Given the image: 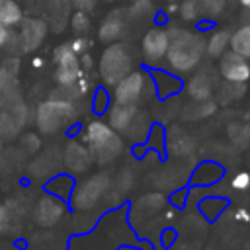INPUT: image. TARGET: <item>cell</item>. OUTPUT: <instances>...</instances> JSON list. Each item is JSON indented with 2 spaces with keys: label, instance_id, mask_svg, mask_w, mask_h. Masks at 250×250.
Wrapping results in <instances>:
<instances>
[{
  "label": "cell",
  "instance_id": "1",
  "mask_svg": "<svg viewBox=\"0 0 250 250\" xmlns=\"http://www.w3.org/2000/svg\"><path fill=\"white\" fill-rule=\"evenodd\" d=\"M168 35H170V45L164 57L168 61V66L178 74L191 72L205 55L203 35L188 29H170Z\"/></svg>",
  "mask_w": 250,
  "mask_h": 250
},
{
  "label": "cell",
  "instance_id": "21",
  "mask_svg": "<svg viewBox=\"0 0 250 250\" xmlns=\"http://www.w3.org/2000/svg\"><path fill=\"white\" fill-rule=\"evenodd\" d=\"M148 127H150V121H148L146 113H139V111H137L135 117H133V121L129 123V127H127L123 133H127V137H129L133 143H139V141H143V139L146 137Z\"/></svg>",
  "mask_w": 250,
  "mask_h": 250
},
{
  "label": "cell",
  "instance_id": "29",
  "mask_svg": "<svg viewBox=\"0 0 250 250\" xmlns=\"http://www.w3.org/2000/svg\"><path fill=\"white\" fill-rule=\"evenodd\" d=\"M68 47H70L76 55H82V53L86 51V47H88V41H86V39H82V37H76L74 41H70V43H68Z\"/></svg>",
  "mask_w": 250,
  "mask_h": 250
},
{
  "label": "cell",
  "instance_id": "39",
  "mask_svg": "<svg viewBox=\"0 0 250 250\" xmlns=\"http://www.w3.org/2000/svg\"><path fill=\"white\" fill-rule=\"evenodd\" d=\"M0 51H2V47H0Z\"/></svg>",
  "mask_w": 250,
  "mask_h": 250
},
{
  "label": "cell",
  "instance_id": "30",
  "mask_svg": "<svg viewBox=\"0 0 250 250\" xmlns=\"http://www.w3.org/2000/svg\"><path fill=\"white\" fill-rule=\"evenodd\" d=\"M72 6H76V10H82V12H88L96 6V0H72Z\"/></svg>",
  "mask_w": 250,
  "mask_h": 250
},
{
  "label": "cell",
  "instance_id": "34",
  "mask_svg": "<svg viewBox=\"0 0 250 250\" xmlns=\"http://www.w3.org/2000/svg\"><path fill=\"white\" fill-rule=\"evenodd\" d=\"M6 225H8V213L4 211V207H0V230L6 229Z\"/></svg>",
  "mask_w": 250,
  "mask_h": 250
},
{
  "label": "cell",
  "instance_id": "11",
  "mask_svg": "<svg viewBox=\"0 0 250 250\" xmlns=\"http://www.w3.org/2000/svg\"><path fill=\"white\" fill-rule=\"evenodd\" d=\"M215 86H217V80H215L213 68H205V70L201 68L188 80V96L191 100H207L215 92Z\"/></svg>",
  "mask_w": 250,
  "mask_h": 250
},
{
  "label": "cell",
  "instance_id": "36",
  "mask_svg": "<svg viewBox=\"0 0 250 250\" xmlns=\"http://www.w3.org/2000/svg\"><path fill=\"white\" fill-rule=\"evenodd\" d=\"M33 64H35V66H41V64H43V61H41V59H33Z\"/></svg>",
  "mask_w": 250,
  "mask_h": 250
},
{
  "label": "cell",
  "instance_id": "16",
  "mask_svg": "<svg viewBox=\"0 0 250 250\" xmlns=\"http://www.w3.org/2000/svg\"><path fill=\"white\" fill-rule=\"evenodd\" d=\"M229 43H230V33L225 29H217L205 39V53L211 59H219L223 53L229 51Z\"/></svg>",
  "mask_w": 250,
  "mask_h": 250
},
{
  "label": "cell",
  "instance_id": "32",
  "mask_svg": "<svg viewBox=\"0 0 250 250\" xmlns=\"http://www.w3.org/2000/svg\"><path fill=\"white\" fill-rule=\"evenodd\" d=\"M8 86V72L4 68H0V92Z\"/></svg>",
  "mask_w": 250,
  "mask_h": 250
},
{
  "label": "cell",
  "instance_id": "13",
  "mask_svg": "<svg viewBox=\"0 0 250 250\" xmlns=\"http://www.w3.org/2000/svg\"><path fill=\"white\" fill-rule=\"evenodd\" d=\"M64 213V205L57 199V197H51V195H45L41 197V201L37 203V209H35V219L39 225L43 227H51L55 225Z\"/></svg>",
  "mask_w": 250,
  "mask_h": 250
},
{
  "label": "cell",
  "instance_id": "35",
  "mask_svg": "<svg viewBox=\"0 0 250 250\" xmlns=\"http://www.w3.org/2000/svg\"><path fill=\"white\" fill-rule=\"evenodd\" d=\"M240 4H242L246 10H250V0H240Z\"/></svg>",
  "mask_w": 250,
  "mask_h": 250
},
{
  "label": "cell",
  "instance_id": "23",
  "mask_svg": "<svg viewBox=\"0 0 250 250\" xmlns=\"http://www.w3.org/2000/svg\"><path fill=\"white\" fill-rule=\"evenodd\" d=\"M246 94V86L242 82H225L221 84L219 88V100L223 104H229V102H234L238 98H242Z\"/></svg>",
  "mask_w": 250,
  "mask_h": 250
},
{
  "label": "cell",
  "instance_id": "7",
  "mask_svg": "<svg viewBox=\"0 0 250 250\" xmlns=\"http://www.w3.org/2000/svg\"><path fill=\"white\" fill-rule=\"evenodd\" d=\"M148 86H150V84H148L145 72L131 70L127 76H123V78L115 84L113 98H115L117 104H133V105H137Z\"/></svg>",
  "mask_w": 250,
  "mask_h": 250
},
{
  "label": "cell",
  "instance_id": "2",
  "mask_svg": "<svg viewBox=\"0 0 250 250\" xmlns=\"http://www.w3.org/2000/svg\"><path fill=\"white\" fill-rule=\"evenodd\" d=\"M86 143H88V150L94 162L98 164H105L115 160L121 150H123V141L121 137L104 121H90L86 127V135H84Z\"/></svg>",
  "mask_w": 250,
  "mask_h": 250
},
{
  "label": "cell",
  "instance_id": "14",
  "mask_svg": "<svg viewBox=\"0 0 250 250\" xmlns=\"http://www.w3.org/2000/svg\"><path fill=\"white\" fill-rule=\"evenodd\" d=\"M123 29H125V18H123V14H121L119 10H113V12L107 14L105 20L102 21L98 35H100L102 41H105V43H113L115 39L121 37Z\"/></svg>",
  "mask_w": 250,
  "mask_h": 250
},
{
  "label": "cell",
  "instance_id": "12",
  "mask_svg": "<svg viewBox=\"0 0 250 250\" xmlns=\"http://www.w3.org/2000/svg\"><path fill=\"white\" fill-rule=\"evenodd\" d=\"M64 166L72 172V174H82L90 168V162H92V156H90V150L88 146H84L82 143L78 141H70L64 148Z\"/></svg>",
  "mask_w": 250,
  "mask_h": 250
},
{
  "label": "cell",
  "instance_id": "20",
  "mask_svg": "<svg viewBox=\"0 0 250 250\" xmlns=\"http://www.w3.org/2000/svg\"><path fill=\"white\" fill-rule=\"evenodd\" d=\"M72 0H49V14L55 29H62L66 23V18L70 16Z\"/></svg>",
  "mask_w": 250,
  "mask_h": 250
},
{
  "label": "cell",
  "instance_id": "37",
  "mask_svg": "<svg viewBox=\"0 0 250 250\" xmlns=\"http://www.w3.org/2000/svg\"><path fill=\"white\" fill-rule=\"evenodd\" d=\"M133 2H146V0H133Z\"/></svg>",
  "mask_w": 250,
  "mask_h": 250
},
{
  "label": "cell",
  "instance_id": "17",
  "mask_svg": "<svg viewBox=\"0 0 250 250\" xmlns=\"http://www.w3.org/2000/svg\"><path fill=\"white\" fill-rule=\"evenodd\" d=\"M215 111H217V104L211 98H207V100H193V102H189L184 107V117L191 119V121H197V119L213 115Z\"/></svg>",
  "mask_w": 250,
  "mask_h": 250
},
{
  "label": "cell",
  "instance_id": "3",
  "mask_svg": "<svg viewBox=\"0 0 250 250\" xmlns=\"http://www.w3.org/2000/svg\"><path fill=\"white\" fill-rule=\"evenodd\" d=\"M133 70V57L121 43H111L100 57V76L107 86H115Z\"/></svg>",
  "mask_w": 250,
  "mask_h": 250
},
{
  "label": "cell",
  "instance_id": "26",
  "mask_svg": "<svg viewBox=\"0 0 250 250\" xmlns=\"http://www.w3.org/2000/svg\"><path fill=\"white\" fill-rule=\"evenodd\" d=\"M227 2L229 0H201V12L211 16V18H215L225 10Z\"/></svg>",
  "mask_w": 250,
  "mask_h": 250
},
{
  "label": "cell",
  "instance_id": "15",
  "mask_svg": "<svg viewBox=\"0 0 250 250\" xmlns=\"http://www.w3.org/2000/svg\"><path fill=\"white\" fill-rule=\"evenodd\" d=\"M135 113H137V105H133V104H117L115 102L111 105V109H109V127L113 131L123 133L129 127V123L133 121Z\"/></svg>",
  "mask_w": 250,
  "mask_h": 250
},
{
  "label": "cell",
  "instance_id": "6",
  "mask_svg": "<svg viewBox=\"0 0 250 250\" xmlns=\"http://www.w3.org/2000/svg\"><path fill=\"white\" fill-rule=\"evenodd\" d=\"M109 188V176L107 174H96L88 180H84L72 193V205L80 211H86L94 207L107 191Z\"/></svg>",
  "mask_w": 250,
  "mask_h": 250
},
{
  "label": "cell",
  "instance_id": "38",
  "mask_svg": "<svg viewBox=\"0 0 250 250\" xmlns=\"http://www.w3.org/2000/svg\"><path fill=\"white\" fill-rule=\"evenodd\" d=\"M170 2H174V0H170Z\"/></svg>",
  "mask_w": 250,
  "mask_h": 250
},
{
  "label": "cell",
  "instance_id": "25",
  "mask_svg": "<svg viewBox=\"0 0 250 250\" xmlns=\"http://www.w3.org/2000/svg\"><path fill=\"white\" fill-rule=\"evenodd\" d=\"M230 139L238 146L248 145L250 143V125H234V127H230Z\"/></svg>",
  "mask_w": 250,
  "mask_h": 250
},
{
  "label": "cell",
  "instance_id": "10",
  "mask_svg": "<svg viewBox=\"0 0 250 250\" xmlns=\"http://www.w3.org/2000/svg\"><path fill=\"white\" fill-rule=\"evenodd\" d=\"M20 25H21V31H20L21 49L23 51L37 49L47 35V23L37 18H27V20H21Z\"/></svg>",
  "mask_w": 250,
  "mask_h": 250
},
{
  "label": "cell",
  "instance_id": "33",
  "mask_svg": "<svg viewBox=\"0 0 250 250\" xmlns=\"http://www.w3.org/2000/svg\"><path fill=\"white\" fill-rule=\"evenodd\" d=\"M234 219H238V221H250V215L246 213V209H238L234 213Z\"/></svg>",
  "mask_w": 250,
  "mask_h": 250
},
{
  "label": "cell",
  "instance_id": "4",
  "mask_svg": "<svg viewBox=\"0 0 250 250\" xmlns=\"http://www.w3.org/2000/svg\"><path fill=\"white\" fill-rule=\"evenodd\" d=\"M76 117V109L68 100H49L37 107V125L43 133H55Z\"/></svg>",
  "mask_w": 250,
  "mask_h": 250
},
{
  "label": "cell",
  "instance_id": "18",
  "mask_svg": "<svg viewBox=\"0 0 250 250\" xmlns=\"http://www.w3.org/2000/svg\"><path fill=\"white\" fill-rule=\"evenodd\" d=\"M23 20V10L16 0H0V23L6 27L20 25Z\"/></svg>",
  "mask_w": 250,
  "mask_h": 250
},
{
  "label": "cell",
  "instance_id": "24",
  "mask_svg": "<svg viewBox=\"0 0 250 250\" xmlns=\"http://www.w3.org/2000/svg\"><path fill=\"white\" fill-rule=\"evenodd\" d=\"M180 14L184 20L188 21H193L197 20L203 12H201V0H186L182 6H180Z\"/></svg>",
  "mask_w": 250,
  "mask_h": 250
},
{
  "label": "cell",
  "instance_id": "28",
  "mask_svg": "<svg viewBox=\"0 0 250 250\" xmlns=\"http://www.w3.org/2000/svg\"><path fill=\"white\" fill-rule=\"evenodd\" d=\"M230 186H232L234 189H248V188H250V174H248V172H238V174H234L232 180H230Z\"/></svg>",
  "mask_w": 250,
  "mask_h": 250
},
{
  "label": "cell",
  "instance_id": "31",
  "mask_svg": "<svg viewBox=\"0 0 250 250\" xmlns=\"http://www.w3.org/2000/svg\"><path fill=\"white\" fill-rule=\"evenodd\" d=\"M8 39H10V27L0 23V47H4L8 43Z\"/></svg>",
  "mask_w": 250,
  "mask_h": 250
},
{
  "label": "cell",
  "instance_id": "8",
  "mask_svg": "<svg viewBox=\"0 0 250 250\" xmlns=\"http://www.w3.org/2000/svg\"><path fill=\"white\" fill-rule=\"evenodd\" d=\"M219 72L227 82H242L250 80V62L248 59L236 55L234 51H227L219 57Z\"/></svg>",
  "mask_w": 250,
  "mask_h": 250
},
{
  "label": "cell",
  "instance_id": "5",
  "mask_svg": "<svg viewBox=\"0 0 250 250\" xmlns=\"http://www.w3.org/2000/svg\"><path fill=\"white\" fill-rule=\"evenodd\" d=\"M53 61H55V64H57L55 80H57L61 86H72V84H76V82L82 78V64H80V59H78V55L68 47V43H64V45H61V47L55 49Z\"/></svg>",
  "mask_w": 250,
  "mask_h": 250
},
{
  "label": "cell",
  "instance_id": "19",
  "mask_svg": "<svg viewBox=\"0 0 250 250\" xmlns=\"http://www.w3.org/2000/svg\"><path fill=\"white\" fill-rule=\"evenodd\" d=\"M229 49L234 51L236 55H240V57H244V59L250 61V23L238 27V29L230 35Z\"/></svg>",
  "mask_w": 250,
  "mask_h": 250
},
{
  "label": "cell",
  "instance_id": "22",
  "mask_svg": "<svg viewBox=\"0 0 250 250\" xmlns=\"http://www.w3.org/2000/svg\"><path fill=\"white\" fill-rule=\"evenodd\" d=\"M195 148L193 139L188 137L186 133H176L170 137V152H174L176 156H186Z\"/></svg>",
  "mask_w": 250,
  "mask_h": 250
},
{
  "label": "cell",
  "instance_id": "9",
  "mask_svg": "<svg viewBox=\"0 0 250 250\" xmlns=\"http://www.w3.org/2000/svg\"><path fill=\"white\" fill-rule=\"evenodd\" d=\"M168 45H170L168 29H164V27H152V29H148L143 35V41H141L143 57L148 62H158V61H162L166 57Z\"/></svg>",
  "mask_w": 250,
  "mask_h": 250
},
{
  "label": "cell",
  "instance_id": "27",
  "mask_svg": "<svg viewBox=\"0 0 250 250\" xmlns=\"http://www.w3.org/2000/svg\"><path fill=\"white\" fill-rule=\"evenodd\" d=\"M70 23H72V29L78 31V33H82V31H86V29L90 27V20H88L86 12H82V10H76V12L72 14Z\"/></svg>",
  "mask_w": 250,
  "mask_h": 250
}]
</instances>
